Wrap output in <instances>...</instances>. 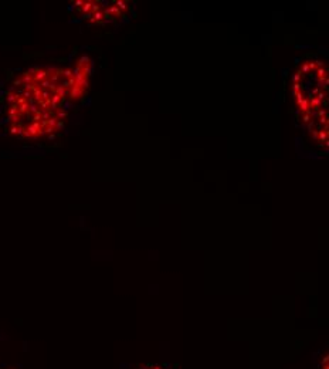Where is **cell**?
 I'll use <instances>...</instances> for the list:
<instances>
[{
    "mask_svg": "<svg viewBox=\"0 0 329 369\" xmlns=\"http://www.w3.org/2000/svg\"><path fill=\"white\" fill-rule=\"evenodd\" d=\"M153 369H160V368H159V366H155V368H153Z\"/></svg>",
    "mask_w": 329,
    "mask_h": 369,
    "instance_id": "obj_1",
    "label": "cell"
}]
</instances>
